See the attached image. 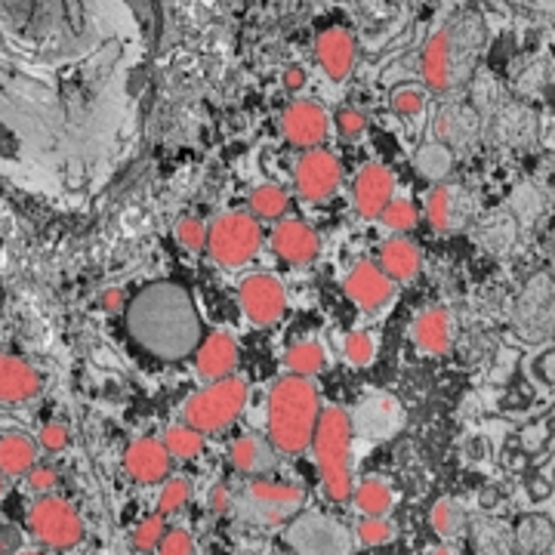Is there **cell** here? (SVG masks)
<instances>
[{
  "instance_id": "25",
  "label": "cell",
  "mask_w": 555,
  "mask_h": 555,
  "mask_svg": "<svg viewBox=\"0 0 555 555\" xmlns=\"http://www.w3.org/2000/svg\"><path fill=\"white\" fill-rule=\"evenodd\" d=\"M352 496H356V506L364 513V518H386L396 503L389 481H383V478H364L352 491Z\"/></svg>"
},
{
  "instance_id": "28",
  "label": "cell",
  "mask_w": 555,
  "mask_h": 555,
  "mask_svg": "<svg viewBox=\"0 0 555 555\" xmlns=\"http://www.w3.org/2000/svg\"><path fill=\"white\" fill-rule=\"evenodd\" d=\"M160 444L170 454V460H195L204 451V436L182 423V426H170L160 438Z\"/></svg>"
},
{
  "instance_id": "8",
  "label": "cell",
  "mask_w": 555,
  "mask_h": 555,
  "mask_svg": "<svg viewBox=\"0 0 555 555\" xmlns=\"http://www.w3.org/2000/svg\"><path fill=\"white\" fill-rule=\"evenodd\" d=\"M294 182H297V195L302 201L334 198L343 185V164L324 149L302 152V158L294 167Z\"/></svg>"
},
{
  "instance_id": "5",
  "label": "cell",
  "mask_w": 555,
  "mask_h": 555,
  "mask_svg": "<svg viewBox=\"0 0 555 555\" xmlns=\"http://www.w3.org/2000/svg\"><path fill=\"white\" fill-rule=\"evenodd\" d=\"M262 232H259L257 217L235 210V214H222L214 219V225L207 229V254L219 262L222 269H238L247 266L259 254Z\"/></svg>"
},
{
  "instance_id": "11",
  "label": "cell",
  "mask_w": 555,
  "mask_h": 555,
  "mask_svg": "<svg viewBox=\"0 0 555 555\" xmlns=\"http://www.w3.org/2000/svg\"><path fill=\"white\" fill-rule=\"evenodd\" d=\"M327 127L331 118L327 112L312 100H297L291 102L284 112H281V133L291 145H297L302 152H312L318 149L324 137H327Z\"/></svg>"
},
{
  "instance_id": "43",
  "label": "cell",
  "mask_w": 555,
  "mask_h": 555,
  "mask_svg": "<svg viewBox=\"0 0 555 555\" xmlns=\"http://www.w3.org/2000/svg\"><path fill=\"white\" fill-rule=\"evenodd\" d=\"M22 546V534L20 528H13V525H7V528H0V555H16Z\"/></svg>"
},
{
  "instance_id": "39",
  "label": "cell",
  "mask_w": 555,
  "mask_h": 555,
  "mask_svg": "<svg viewBox=\"0 0 555 555\" xmlns=\"http://www.w3.org/2000/svg\"><path fill=\"white\" fill-rule=\"evenodd\" d=\"M38 444L47 451V454H60L72 444V433L65 423H47L38 433Z\"/></svg>"
},
{
  "instance_id": "37",
  "label": "cell",
  "mask_w": 555,
  "mask_h": 555,
  "mask_svg": "<svg viewBox=\"0 0 555 555\" xmlns=\"http://www.w3.org/2000/svg\"><path fill=\"white\" fill-rule=\"evenodd\" d=\"M423 105H426V96L416 87H398L392 93V112L398 118H416L423 112Z\"/></svg>"
},
{
  "instance_id": "36",
  "label": "cell",
  "mask_w": 555,
  "mask_h": 555,
  "mask_svg": "<svg viewBox=\"0 0 555 555\" xmlns=\"http://www.w3.org/2000/svg\"><path fill=\"white\" fill-rule=\"evenodd\" d=\"M396 537V525L389 521V518H364L361 525H358V540L364 543V546H383V543H389Z\"/></svg>"
},
{
  "instance_id": "7",
  "label": "cell",
  "mask_w": 555,
  "mask_h": 555,
  "mask_svg": "<svg viewBox=\"0 0 555 555\" xmlns=\"http://www.w3.org/2000/svg\"><path fill=\"white\" fill-rule=\"evenodd\" d=\"M426 217H429V225L441 235L463 232L476 219V195L456 182H438L426 201Z\"/></svg>"
},
{
  "instance_id": "19",
  "label": "cell",
  "mask_w": 555,
  "mask_h": 555,
  "mask_svg": "<svg viewBox=\"0 0 555 555\" xmlns=\"http://www.w3.org/2000/svg\"><path fill=\"white\" fill-rule=\"evenodd\" d=\"M40 392V374L16 356L0 352V404H25Z\"/></svg>"
},
{
  "instance_id": "26",
  "label": "cell",
  "mask_w": 555,
  "mask_h": 555,
  "mask_svg": "<svg viewBox=\"0 0 555 555\" xmlns=\"http://www.w3.org/2000/svg\"><path fill=\"white\" fill-rule=\"evenodd\" d=\"M414 167L423 179L441 182V179L448 177V170L454 167V152H451L448 145H441V142H429V145H423V149L416 152Z\"/></svg>"
},
{
  "instance_id": "16",
  "label": "cell",
  "mask_w": 555,
  "mask_h": 555,
  "mask_svg": "<svg viewBox=\"0 0 555 555\" xmlns=\"http://www.w3.org/2000/svg\"><path fill=\"white\" fill-rule=\"evenodd\" d=\"M315 56L318 65L324 68V75L343 83L356 68V40L346 28H327L318 35Z\"/></svg>"
},
{
  "instance_id": "48",
  "label": "cell",
  "mask_w": 555,
  "mask_h": 555,
  "mask_svg": "<svg viewBox=\"0 0 555 555\" xmlns=\"http://www.w3.org/2000/svg\"><path fill=\"white\" fill-rule=\"evenodd\" d=\"M3 488H7V485H3V476H0V496H3Z\"/></svg>"
},
{
  "instance_id": "6",
  "label": "cell",
  "mask_w": 555,
  "mask_h": 555,
  "mask_svg": "<svg viewBox=\"0 0 555 555\" xmlns=\"http://www.w3.org/2000/svg\"><path fill=\"white\" fill-rule=\"evenodd\" d=\"M28 528L47 550H72L83 540V521L78 509L62 496L43 494L28 509Z\"/></svg>"
},
{
  "instance_id": "34",
  "label": "cell",
  "mask_w": 555,
  "mask_h": 555,
  "mask_svg": "<svg viewBox=\"0 0 555 555\" xmlns=\"http://www.w3.org/2000/svg\"><path fill=\"white\" fill-rule=\"evenodd\" d=\"M343 356L356 367H367L374 361V356H377V343L364 331H352L349 337L343 339Z\"/></svg>"
},
{
  "instance_id": "2",
  "label": "cell",
  "mask_w": 555,
  "mask_h": 555,
  "mask_svg": "<svg viewBox=\"0 0 555 555\" xmlns=\"http://www.w3.org/2000/svg\"><path fill=\"white\" fill-rule=\"evenodd\" d=\"M269 444L278 454H302L312 436H315L318 414H321V398L318 386L306 377H284L278 379L269 392Z\"/></svg>"
},
{
  "instance_id": "35",
  "label": "cell",
  "mask_w": 555,
  "mask_h": 555,
  "mask_svg": "<svg viewBox=\"0 0 555 555\" xmlns=\"http://www.w3.org/2000/svg\"><path fill=\"white\" fill-rule=\"evenodd\" d=\"M164 534H167V521H164V518H142L137 525V531H133V546H137L139 553H152V550H158L160 546Z\"/></svg>"
},
{
  "instance_id": "31",
  "label": "cell",
  "mask_w": 555,
  "mask_h": 555,
  "mask_svg": "<svg viewBox=\"0 0 555 555\" xmlns=\"http://www.w3.org/2000/svg\"><path fill=\"white\" fill-rule=\"evenodd\" d=\"M463 521H466V513H463V506L456 500H451V496H441L436 506H433V528H436L438 537H444V540L456 537L460 528H463Z\"/></svg>"
},
{
  "instance_id": "44",
  "label": "cell",
  "mask_w": 555,
  "mask_h": 555,
  "mask_svg": "<svg viewBox=\"0 0 555 555\" xmlns=\"http://www.w3.org/2000/svg\"><path fill=\"white\" fill-rule=\"evenodd\" d=\"M284 87H287L291 93H299V90L306 87V68H299V65H291V68L284 72Z\"/></svg>"
},
{
  "instance_id": "20",
  "label": "cell",
  "mask_w": 555,
  "mask_h": 555,
  "mask_svg": "<svg viewBox=\"0 0 555 555\" xmlns=\"http://www.w3.org/2000/svg\"><path fill=\"white\" fill-rule=\"evenodd\" d=\"M411 337H414L416 349L426 352V356H444L454 343V324L451 315L444 309H423L414 318V327H411Z\"/></svg>"
},
{
  "instance_id": "38",
  "label": "cell",
  "mask_w": 555,
  "mask_h": 555,
  "mask_svg": "<svg viewBox=\"0 0 555 555\" xmlns=\"http://www.w3.org/2000/svg\"><path fill=\"white\" fill-rule=\"evenodd\" d=\"M177 241L185 250H204L207 241V225L198 217H182L177 222Z\"/></svg>"
},
{
  "instance_id": "13",
  "label": "cell",
  "mask_w": 555,
  "mask_h": 555,
  "mask_svg": "<svg viewBox=\"0 0 555 555\" xmlns=\"http://www.w3.org/2000/svg\"><path fill=\"white\" fill-rule=\"evenodd\" d=\"M173 469V460L164 451L160 438H137L124 451V473L133 478L137 485H158L167 481Z\"/></svg>"
},
{
  "instance_id": "17",
  "label": "cell",
  "mask_w": 555,
  "mask_h": 555,
  "mask_svg": "<svg viewBox=\"0 0 555 555\" xmlns=\"http://www.w3.org/2000/svg\"><path fill=\"white\" fill-rule=\"evenodd\" d=\"M238 367V346L229 334H210L198 343L195 349V371L201 379L217 383L235 374Z\"/></svg>"
},
{
  "instance_id": "27",
  "label": "cell",
  "mask_w": 555,
  "mask_h": 555,
  "mask_svg": "<svg viewBox=\"0 0 555 555\" xmlns=\"http://www.w3.org/2000/svg\"><path fill=\"white\" fill-rule=\"evenodd\" d=\"M284 364L291 367L294 377L312 379L315 374L324 371V349L312 343V339H302V343H294L284 356Z\"/></svg>"
},
{
  "instance_id": "14",
  "label": "cell",
  "mask_w": 555,
  "mask_h": 555,
  "mask_svg": "<svg viewBox=\"0 0 555 555\" xmlns=\"http://www.w3.org/2000/svg\"><path fill=\"white\" fill-rule=\"evenodd\" d=\"M272 250L284 262L306 266V262H315L318 254H321V238H318L315 229L302 219H281L272 229Z\"/></svg>"
},
{
  "instance_id": "22",
  "label": "cell",
  "mask_w": 555,
  "mask_h": 555,
  "mask_svg": "<svg viewBox=\"0 0 555 555\" xmlns=\"http://www.w3.org/2000/svg\"><path fill=\"white\" fill-rule=\"evenodd\" d=\"M232 466L244 476H262L275 466V448L269 444V438L262 436H241L232 451H229Z\"/></svg>"
},
{
  "instance_id": "9",
  "label": "cell",
  "mask_w": 555,
  "mask_h": 555,
  "mask_svg": "<svg viewBox=\"0 0 555 555\" xmlns=\"http://www.w3.org/2000/svg\"><path fill=\"white\" fill-rule=\"evenodd\" d=\"M238 299L241 312L250 318L254 324H259V327L275 324L278 318L284 315V309H287L284 284L275 275H266V272L244 278L238 284Z\"/></svg>"
},
{
  "instance_id": "24",
  "label": "cell",
  "mask_w": 555,
  "mask_h": 555,
  "mask_svg": "<svg viewBox=\"0 0 555 555\" xmlns=\"http://www.w3.org/2000/svg\"><path fill=\"white\" fill-rule=\"evenodd\" d=\"M38 463V451H35V441L22 433H7L0 436V476L16 478L28 476Z\"/></svg>"
},
{
  "instance_id": "33",
  "label": "cell",
  "mask_w": 555,
  "mask_h": 555,
  "mask_svg": "<svg viewBox=\"0 0 555 555\" xmlns=\"http://www.w3.org/2000/svg\"><path fill=\"white\" fill-rule=\"evenodd\" d=\"M379 222L386 225V229H392V232H411L416 225V207L411 201L404 198H392L386 207H383V214H379Z\"/></svg>"
},
{
  "instance_id": "32",
  "label": "cell",
  "mask_w": 555,
  "mask_h": 555,
  "mask_svg": "<svg viewBox=\"0 0 555 555\" xmlns=\"http://www.w3.org/2000/svg\"><path fill=\"white\" fill-rule=\"evenodd\" d=\"M189 496H192V485H189V478H170V481L160 488L158 513H155V516L160 518L177 516L179 509L189 503Z\"/></svg>"
},
{
  "instance_id": "49",
  "label": "cell",
  "mask_w": 555,
  "mask_h": 555,
  "mask_svg": "<svg viewBox=\"0 0 555 555\" xmlns=\"http://www.w3.org/2000/svg\"><path fill=\"white\" fill-rule=\"evenodd\" d=\"M16 555H43V553H16Z\"/></svg>"
},
{
  "instance_id": "3",
  "label": "cell",
  "mask_w": 555,
  "mask_h": 555,
  "mask_svg": "<svg viewBox=\"0 0 555 555\" xmlns=\"http://www.w3.org/2000/svg\"><path fill=\"white\" fill-rule=\"evenodd\" d=\"M318 463V476H321V488L331 503H349L352 500V416L346 414L339 404L321 408L318 414L315 436L312 444Z\"/></svg>"
},
{
  "instance_id": "46",
  "label": "cell",
  "mask_w": 555,
  "mask_h": 555,
  "mask_svg": "<svg viewBox=\"0 0 555 555\" xmlns=\"http://www.w3.org/2000/svg\"><path fill=\"white\" fill-rule=\"evenodd\" d=\"M214 509H217V513H225V509H229V494H225V488H217V491H214Z\"/></svg>"
},
{
  "instance_id": "10",
  "label": "cell",
  "mask_w": 555,
  "mask_h": 555,
  "mask_svg": "<svg viewBox=\"0 0 555 555\" xmlns=\"http://www.w3.org/2000/svg\"><path fill=\"white\" fill-rule=\"evenodd\" d=\"M244 503H247V509L259 521L278 525V521H284V518L299 513L302 503H306V496H302L297 485H287V481H259L257 478L254 485H247Z\"/></svg>"
},
{
  "instance_id": "1",
  "label": "cell",
  "mask_w": 555,
  "mask_h": 555,
  "mask_svg": "<svg viewBox=\"0 0 555 555\" xmlns=\"http://www.w3.org/2000/svg\"><path fill=\"white\" fill-rule=\"evenodd\" d=\"M127 331L145 352L160 361H182L195 356L201 334V318L185 287L158 281L139 291L127 306Z\"/></svg>"
},
{
  "instance_id": "29",
  "label": "cell",
  "mask_w": 555,
  "mask_h": 555,
  "mask_svg": "<svg viewBox=\"0 0 555 555\" xmlns=\"http://www.w3.org/2000/svg\"><path fill=\"white\" fill-rule=\"evenodd\" d=\"M473 127H476V120H473V115H466L463 108H444L438 115L436 133L441 139V145L451 149L456 142H466V139L473 137Z\"/></svg>"
},
{
  "instance_id": "30",
  "label": "cell",
  "mask_w": 555,
  "mask_h": 555,
  "mask_svg": "<svg viewBox=\"0 0 555 555\" xmlns=\"http://www.w3.org/2000/svg\"><path fill=\"white\" fill-rule=\"evenodd\" d=\"M287 204H291V195H287V189H284V185H259V189H254V195H250V210H254L250 217H259V219L284 217Z\"/></svg>"
},
{
  "instance_id": "47",
  "label": "cell",
  "mask_w": 555,
  "mask_h": 555,
  "mask_svg": "<svg viewBox=\"0 0 555 555\" xmlns=\"http://www.w3.org/2000/svg\"><path fill=\"white\" fill-rule=\"evenodd\" d=\"M433 555H460V550H454L451 543H444V546H438V550Z\"/></svg>"
},
{
  "instance_id": "15",
  "label": "cell",
  "mask_w": 555,
  "mask_h": 555,
  "mask_svg": "<svg viewBox=\"0 0 555 555\" xmlns=\"http://www.w3.org/2000/svg\"><path fill=\"white\" fill-rule=\"evenodd\" d=\"M392 192H396V177L389 167L383 164H367L361 167V173L356 177V210L364 219H377L383 214V207L392 201Z\"/></svg>"
},
{
  "instance_id": "21",
  "label": "cell",
  "mask_w": 555,
  "mask_h": 555,
  "mask_svg": "<svg viewBox=\"0 0 555 555\" xmlns=\"http://www.w3.org/2000/svg\"><path fill=\"white\" fill-rule=\"evenodd\" d=\"M420 262H423V259H420V247H416L414 241L392 238L379 247V272L389 278L392 284H396V281H411V278H416Z\"/></svg>"
},
{
  "instance_id": "41",
  "label": "cell",
  "mask_w": 555,
  "mask_h": 555,
  "mask_svg": "<svg viewBox=\"0 0 555 555\" xmlns=\"http://www.w3.org/2000/svg\"><path fill=\"white\" fill-rule=\"evenodd\" d=\"M160 555H195L192 534H189V531H182V528L167 531L164 540H160Z\"/></svg>"
},
{
  "instance_id": "18",
  "label": "cell",
  "mask_w": 555,
  "mask_h": 555,
  "mask_svg": "<svg viewBox=\"0 0 555 555\" xmlns=\"http://www.w3.org/2000/svg\"><path fill=\"white\" fill-rule=\"evenodd\" d=\"M291 540L297 543L302 555H346V534L327 518H302L291 531Z\"/></svg>"
},
{
  "instance_id": "42",
  "label": "cell",
  "mask_w": 555,
  "mask_h": 555,
  "mask_svg": "<svg viewBox=\"0 0 555 555\" xmlns=\"http://www.w3.org/2000/svg\"><path fill=\"white\" fill-rule=\"evenodd\" d=\"M56 481H60V473H56L53 466H40V463H35V469L28 473V488H35L38 494H47L50 488H56Z\"/></svg>"
},
{
  "instance_id": "12",
  "label": "cell",
  "mask_w": 555,
  "mask_h": 555,
  "mask_svg": "<svg viewBox=\"0 0 555 555\" xmlns=\"http://www.w3.org/2000/svg\"><path fill=\"white\" fill-rule=\"evenodd\" d=\"M343 291L364 312H377L396 297V284L379 272L377 262H367V259L349 269V275L343 281Z\"/></svg>"
},
{
  "instance_id": "45",
  "label": "cell",
  "mask_w": 555,
  "mask_h": 555,
  "mask_svg": "<svg viewBox=\"0 0 555 555\" xmlns=\"http://www.w3.org/2000/svg\"><path fill=\"white\" fill-rule=\"evenodd\" d=\"M102 309H105V312H112V315L124 312V294H120L118 287H108V291L102 294Z\"/></svg>"
},
{
  "instance_id": "40",
  "label": "cell",
  "mask_w": 555,
  "mask_h": 555,
  "mask_svg": "<svg viewBox=\"0 0 555 555\" xmlns=\"http://www.w3.org/2000/svg\"><path fill=\"white\" fill-rule=\"evenodd\" d=\"M337 130L346 139L361 137V133L367 130V118H364V112H361V108H352V105L339 108V112H337Z\"/></svg>"
},
{
  "instance_id": "23",
  "label": "cell",
  "mask_w": 555,
  "mask_h": 555,
  "mask_svg": "<svg viewBox=\"0 0 555 555\" xmlns=\"http://www.w3.org/2000/svg\"><path fill=\"white\" fill-rule=\"evenodd\" d=\"M420 68H423V80L429 83V90L444 93L451 87V35L448 31H438L429 38Z\"/></svg>"
},
{
  "instance_id": "4",
  "label": "cell",
  "mask_w": 555,
  "mask_h": 555,
  "mask_svg": "<svg viewBox=\"0 0 555 555\" xmlns=\"http://www.w3.org/2000/svg\"><path fill=\"white\" fill-rule=\"evenodd\" d=\"M247 404V383L241 377H225L207 383L195 396L185 401V426H192L201 436L229 429Z\"/></svg>"
}]
</instances>
